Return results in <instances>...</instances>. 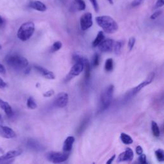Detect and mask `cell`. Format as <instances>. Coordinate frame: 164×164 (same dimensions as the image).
<instances>
[{
    "label": "cell",
    "instance_id": "43",
    "mask_svg": "<svg viewBox=\"0 0 164 164\" xmlns=\"http://www.w3.org/2000/svg\"><path fill=\"white\" fill-rule=\"evenodd\" d=\"M107 1L108 2V3H110V4H111V5H113V3H114L113 0H107Z\"/></svg>",
    "mask_w": 164,
    "mask_h": 164
},
{
    "label": "cell",
    "instance_id": "8",
    "mask_svg": "<svg viewBox=\"0 0 164 164\" xmlns=\"http://www.w3.org/2000/svg\"><path fill=\"white\" fill-rule=\"evenodd\" d=\"M69 102V95L65 92L59 93L54 100V105L59 108H63Z\"/></svg>",
    "mask_w": 164,
    "mask_h": 164
},
{
    "label": "cell",
    "instance_id": "4",
    "mask_svg": "<svg viewBox=\"0 0 164 164\" xmlns=\"http://www.w3.org/2000/svg\"><path fill=\"white\" fill-rule=\"evenodd\" d=\"M114 91V86L113 85H110L108 87H106V88L102 92L100 96L101 111L105 110V109L108 108L109 106L110 105L112 100Z\"/></svg>",
    "mask_w": 164,
    "mask_h": 164
},
{
    "label": "cell",
    "instance_id": "45",
    "mask_svg": "<svg viewBox=\"0 0 164 164\" xmlns=\"http://www.w3.org/2000/svg\"><path fill=\"white\" fill-rule=\"evenodd\" d=\"M0 152H1L2 154H4V151L2 148H0Z\"/></svg>",
    "mask_w": 164,
    "mask_h": 164
},
{
    "label": "cell",
    "instance_id": "10",
    "mask_svg": "<svg viewBox=\"0 0 164 164\" xmlns=\"http://www.w3.org/2000/svg\"><path fill=\"white\" fill-rule=\"evenodd\" d=\"M0 136L5 138H13L16 137L14 131L10 127L0 124Z\"/></svg>",
    "mask_w": 164,
    "mask_h": 164
},
{
    "label": "cell",
    "instance_id": "26",
    "mask_svg": "<svg viewBox=\"0 0 164 164\" xmlns=\"http://www.w3.org/2000/svg\"><path fill=\"white\" fill-rule=\"evenodd\" d=\"M100 64V55L97 53H95L92 59L91 66L93 68H96Z\"/></svg>",
    "mask_w": 164,
    "mask_h": 164
},
{
    "label": "cell",
    "instance_id": "7",
    "mask_svg": "<svg viewBox=\"0 0 164 164\" xmlns=\"http://www.w3.org/2000/svg\"><path fill=\"white\" fill-rule=\"evenodd\" d=\"M80 27L83 31L89 29L93 25L92 15L90 12H86L83 14L80 20Z\"/></svg>",
    "mask_w": 164,
    "mask_h": 164
},
{
    "label": "cell",
    "instance_id": "3",
    "mask_svg": "<svg viewBox=\"0 0 164 164\" xmlns=\"http://www.w3.org/2000/svg\"><path fill=\"white\" fill-rule=\"evenodd\" d=\"M35 31V25L31 21H28L22 24L19 27L17 36L21 41H26L29 40Z\"/></svg>",
    "mask_w": 164,
    "mask_h": 164
},
{
    "label": "cell",
    "instance_id": "24",
    "mask_svg": "<svg viewBox=\"0 0 164 164\" xmlns=\"http://www.w3.org/2000/svg\"><path fill=\"white\" fill-rule=\"evenodd\" d=\"M26 105L28 108L31 109V110H34V109H36L37 108V105L36 103V101L34 99V97H28L26 102Z\"/></svg>",
    "mask_w": 164,
    "mask_h": 164
},
{
    "label": "cell",
    "instance_id": "16",
    "mask_svg": "<svg viewBox=\"0 0 164 164\" xmlns=\"http://www.w3.org/2000/svg\"><path fill=\"white\" fill-rule=\"evenodd\" d=\"M75 141V138L73 136H69L65 140L63 145V151L65 152H69Z\"/></svg>",
    "mask_w": 164,
    "mask_h": 164
},
{
    "label": "cell",
    "instance_id": "30",
    "mask_svg": "<svg viewBox=\"0 0 164 164\" xmlns=\"http://www.w3.org/2000/svg\"><path fill=\"white\" fill-rule=\"evenodd\" d=\"M89 121V117H87L85 119H84L83 123H82V124L80 125V126L78 130V132L79 134H81V133H82L83 132L84 129L86 128L87 125V124H88Z\"/></svg>",
    "mask_w": 164,
    "mask_h": 164
},
{
    "label": "cell",
    "instance_id": "44",
    "mask_svg": "<svg viewBox=\"0 0 164 164\" xmlns=\"http://www.w3.org/2000/svg\"><path fill=\"white\" fill-rule=\"evenodd\" d=\"M3 120L2 116L1 114H0V123H3Z\"/></svg>",
    "mask_w": 164,
    "mask_h": 164
},
{
    "label": "cell",
    "instance_id": "33",
    "mask_svg": "<svg viewBox=\"0 0 164 164\" xmlns=\"http://www.w3.org/2000/svg\"><path fill=\"white\" fill-rule=\"evenodd\" d=\"M162 14V10H159L157 11V12H154L153 14H152L150 16V19H152V20H155V19H157Z\"/></svg>",
    "mask_w": 164,
    "mask_h": 164
},
{
    "label": "cell",
    "instance_id": "6",
    "mask_svg": "<svg viewBox=\"0 0 164 164\" xmlns=\"http://www.w3.org/2000/svg\"><path fill=\"white\" fill-rule=\"evenodd\" d=\"M84 59L83 61L76 62L74 63L73 66L71 68L68 75L66 76L65 80L68 82L71 80L73 78L75 77V76L80 75L83 72V71L84 70Z\"/></svg>",
    "mask_w": 164,
    "mask_h": 164
},
{
    "label": "cell",
    "instance_id": "37",
    "mask_svg": "<svg viewBox=\"0 0 164 164\" xmlns=\"http://www.w3.org/2000/svg\"><path fill=\"white\" fill-rule=\"evenodd\" d=\"M54 94V91L53 89H51V90H49L48 91L44 93L43 96L45 97H51L52 96H53Z\"/></svg>",
    "mask_w": 164,
    "mask_h": 164
},
{
    "label": "cell",
    "instance_id": "22",
    "mask_svg": "<svg viewBox=\"0 0 164 164\" xmlns=\"http://www.w3.org/2000/svg\"><path fill=\"white\" fill-rule=\"evenodd\" d=\"M120 138H121V141L123 142V143L124 144H131L133 143V139L129 135L124 134V133H122L121 134V136H120Z\"/></svg>",
    "mask_w": 164,
    "mask_h": 164
},
{
    "label": "cell",
    "instance_id": "41",
    "mask_svg": "<svg viewBox=\"0 0 164 164\" xmlns=\"http://www.w3.org/2000/svg\"><path fill=\"white\" fill-rule=\"evenodd\" d=\"M115 155H114L110 159H109L107 162H106V163L107 164H111L112 163V162L114 161V160L115 159Z\"/></svg>",
    "mask_w": 164,
    "mask_h": 164
},
{
    "label": "cell",
    "instance_id": "11",
    "mask_svg": "<svg viewBox=\"0 0 164 164\" xmlns=\"http://www.w3.org/2000/svg\"><path fill=\"white\" fill-rule=\"evenodd\" d=\"M22 152H23V150L21 149L9 151L5 155H3L2 157H0V162H3L12 158H14L20 156L22 154Z\"/></svg>",
    "mask_w": 164,
    "mask_h": 164
},
{
    "label": "cell",
    "instance_id": "12",
    "mask_svg": "<svg viewBox=\"0 0 164 164\" xmlns=\"http://www.w3.org/2000/svg\"><path fill=\"white\" fill-rule=\"evenodd\" d=\"M154 77H155V74L153 73H150L149 74V76H148V78L145 81H144V82H142L141 83H140L138 85L135 87V88L132 90V96L135 95L136 94L139 92L143 88H144L146 86H147L149 84H150L152 82V81L153 80Z\"/></svg>",
    "mask_w": 164,
    "mask_h": 164
},
{
    "label": "cell",
    "instance_id": "34",
    "mask_svg": "<svg viewBox=\"0 0 164 164\" xmlns=\"http://www.w3.org/2000/svg\"><path fill=\"white\" fill-rule=\"evenodd\" d=\"M144 2V0H134V1L131 3L132 7H137L140 6L141 4H143Z\"/></svg>",
    "mask_w": 164,
    "mask_h": 164
},
{
    "label": "cell",
    "instance_id": "19",
    "mask_svg": "<svg viewBox=\"0 0 164 164\" xmlns=\"http://www.w3.org/2000/svg\"><path fill=\"white\" fill-rule=\"evenodd\" d=\"M84 69H85V78L86 82H88L91 76V65L89 60L85 58L84 59Z\"/></svg>",
    "mask_w": 164,
    "mask_h": 164
},
{
    "label": "cell",
    "instance_id": "46",
    "mask_svg": "<svg viewBox=\"0 0 164 164\" xmlns=\"http://www.w3.org/2000/svg\"><path fill=\"white\" fill-rule=\"evenodd\" d=\"M2 49V46H1V45H0V49Z\"/></svg>",
    "mask_w": 164,
    "mask_h": 164
},
{
    "label": "cell",
    "instance_id": "31",
    "mask_svg": "<svg viewBox=\"0 0 164 164\" xmlns=\"http://www.w3.org/2000/svg\"><path fill=\"white\" fill-rule=\"evenodd\" d=\"M135 37H131L129 39L128 45L129 51L132 50V49L134 48V47L135 46Z\"/></svg>",
    "mask_w": 164,
    "mask_h": 164
},
{
    "label": "cell",
    "instance_id": "23",
    "mask_svg": "<svg viewBox=\"0 0 164 164\" xmlns=\"http://www.w3.org/2000/svg\"><path fill=\"white\" fill-rule=\"evenodd\" d=\"M151 129L153 135L156 137H159L160 135V131L159 126L155 121H152L151 123Z\"/></svg>",
    "mask_w": 164,
    "mask_h": 164
},
{
    "label": "cell",
    "instance_id": "13",
    "mask_svg": "<svg viewBox=\"0 0 164 164\" xmlns=\"http://www.w3.org/2000/svg\"><path fill=\"white\" fill-rule=\"evenodd\" d=\"M134 151L131 148H126L125 151L121 152V153L119 155L117 158V162H121L124 161L130 162L134 159Z\"/></svg>",
    "mask_w": 164,
    "mask_h": 164
},
{
    "label": "cell",
    "instance_id": "25",
    "mask_svg": "<svg viewBox=\"0 0 164 164\" xmlns=\"http://www.w3.org/2000/svg\"><path fill=\"white\" fill-rule=\"evenodd\" d=\"M105 69L107 72H110L114 69V61L112 59H108L105 64Z\"/></svg>",
    "mask_w": 164,
    "mask_h": 164
},
{
    "label": "cell",
    "instance_id": "42",
    "mask_svg": "<svg viewBox=\"0 0 164 164\" xmlns=\"http://www.w3.org/2000/svg\"><path fill=\"white\" fill-rule=\"evenodd\" d=\"M3 23V19L1 16H0V26L2 25Z\"/></svg>",
    "mask_w": 164,
    "mask_h": 164
},
{
    "label": "cell",
    "instance_id": "1",
    "mask_svg": "<svg viewBox=\"0 0 164 164\" xmlns=\"http://www.w3.org/2000/svg\"><path fill=\"white\" fill-rule=\"evenodd\" d=\"M96 23L107 34H114L119 28L117 22L110 16H101L96 17Z\"/></svg>",
    "mask_w": 164,
    "mask_h": 164
},
{
    "label": "cell",
    "instance_id": "36",
    "mask_svg": "<svg viewBox=\"0 0 164 164\" xmlns=\"http://www.w3.org/2000/svg\"><path fill=\"white\" fill-rule=\"evenodd\" d=\"M139 162L140 163L142 164H145L147 163V161H146V156L144 154H141L140 155L139 157Z\"/></svg>",
    "mask_w": 164,
    "mask_h": 164
},
{
    "label": "cell",
    "instance_id": "15",
    "mask_svg": "<svg viewBox=\"0 0 164 164\" xmlns=\"http://www.w3.org/2000/svg\"><path fill=\"white\" fill-rule=\"evenodd\" d=\"M28 7L39 12H45L47 10L46 5L40 1H31L29 3Z\"/></svg>",
    "mask_w": 164,
    "mask_h": 164
},
{
    "label": "cell",
    "instance_id": "27",
    "mask_svg": "<svg viewBox=\"0 0 164 164\" xmlns=\"http://www.w3.org/2000/svg\"><path fill=\"white\" fill-rule=\"evenodd\" d=\"M155 155L158 161L163 162L164 160V152L162 149H158L155 151Z\"/></svg>",
    "mask_w": 164,
    "mask_h": 164
},
{
    "label": "cell",
    "instance_id": "29",
    "mask_svg": "<svg viewBox=\"0 0 164 164\" xmlns=\"http://www.w3.org/2000/svg\"><path fill=\"white\" fill-rule=\"evenodd\" d=\"M122 48V42L121 41H117L116 42H114V52L118 54L121 53V49Z\"/></svg>",
    "mask_w": 164,
    "mask_h": 164
},
{
    "label": "cell",
    "instance_id": "14",
    "mask_svg": "<svg viewBox=\"0 0 164 164\" xmlns=\"http://www.w3.org/2000/svg\"><path fill=\"white\" fill-rule=\"evenodd\" d=\"M34 68L41 74L44 77L48 80H54L55 79V76H54V73L48 69L44 68L39 65H34Z\"/></svg>",
    "mask_w": 164,
    "mask_h": 164
},
{
    "label": "cell",
    "instance_id": "5",
    "mask_svg": "<svg viewBox=\"0 0 164 164\" xmlns=\"http://www.w3.org/2000/svg\"><path fill=\"white\" fill-rule=\"evenodd\" d=\"M46 158L54 163H60L66 161L69 158V152H61L56 151H49L46 154Z\"/></svg>",
    "mask_w": 164,
    "mask_h": 164
},
{
    "label": "cell",
    "instance_id": "39",
    "mask_svg": "<svg viewBox=\"0 0 164 164\" xmlns=\"http://www.w3.org/2000/svg\"><path fill=\"white\" fill-rule=\"evenodd\" d=\"M136 152L138 155H140L141 154L143 153V149L142 148V147L140 146H138L136 148Z\"/></svg>",
    "mask_w": 164,
    "mask_h": 164
},
{
    "label": "cell",
    "instance_id": "28",
    "mask_svg": "<svg viewBox=\"0 0 164 164\" xmlns=\"http://www.w3.org/2000/svg\"><path fill=\"white\" fill-rule=\"evenodd\" d=\"M62 47V44L60 41H57L55 42H54L53 45L51 46V52H52V53L56 52V51H59V49H60V48Z\"/></svg>",
    "mask_w": 164,
    "mask_h": 164
},
{
    "label": "cell",
    "instance_id": "2",
    "mask_svg": "<svg viewBox=\"0 0 164 164\" xmlns=\"http://www.w3.org/2000/svg\"><path fill=\"white\" fill-rule=\"evenodd\" d=\"M5 62L9 67L16 70L26 69L29 65L28 60L18 54H8L5 58Z\"/></svg>",
    "mask_w": 164,
    "mask_h": 164
},
{
    "label": "cell",
    "instance_id": "35",
    "mask_svg": "<svg viewBox=\"0 0 164 164\" xmlns=\"http://www.w3.org/2000/svg\"><path fill=\"white\" fill-rule=\"evenodd\" d=\"M163 5H164V0H157L155 3V5L154 7V8L157 9V8H161L163 6Z\"/></svg>",
    "mask_w": 164,
    "mask_h": 164
},
{
    "label": "cell",
    "instance_id": "21",
    "mask_svg": "<svg viewBox=\"0 0 164 164\" xmlns=\"http://www.w3.org/2000/svg\"><path fill=\"white\" fill-rule=\"evenodd\" d=\"M105 39V35L103 31H100L98 33L96 39L92 42V46L93 47H97Z\"/></svg>",
    "mask_w": 164,
    "mask_h": 164
},
{
    "label": "cell",
    "instance_id": "32",
    "mask_svg": "<svg viewBox=\"0 0 164 164\" xmlns=\"http://www.w3.org/2000/svg\"><path fill=\"white\" fill-rule=\"evenodd\" d=\"M90 2L91 3L92 5L94 7V9L95 10L96 12H98L100 10V7H99V5H98L97 1V0H89Z\"/></svg>",
    "mask_w": 164,
    "mask_h": 164
},
{
    "label": "cell",
    "instance_id": "38",
    "mask_svg": "<svg viewBox=\"0 0 164 164\" xmlns=\"http://www.w3.org/2000/svg\"><path fill=\"white\" fill-rule=\"evenodd\" d=\"M7 86V83L1 77H0V89H3Z\"/></svg>",
    "mask_w": 164,
    "mask_h": 164
},
{
    "label": "cell",
    "instance_id": "40",
    "mask_svg": "<svg viewBox=\"0 0 164 164\" xmlns=\"http://www.w3.org/2000/svg\"><path fill=\"white\" fill-rule=\"evenodd\" d=\"M6 73V69L2 64L0 63V73L5 74Z\"/></svg>",
    "mask_w": 164,
    "mask_h": 164
},
{
    "label": "cell",
    "instance_id": "17",
    "mask_svg": "<svg viewBox=\"0 0 164 164\" xmlns=\"http://www.w3.org/2000/svg\"><path fill=\"white\" fill-rule=\"evenodd\" d=\"M0 108L5 112L6 115L8 117H12L14 115V112L11 106L6 101L0 99Z\"/></svg>",
    "mask_w": 164,
    "mask_h": 164
},
{
    "label": "cell",
    "instance_id": "9",
    "mask_svg": "<svg viewBox=\"0 0 164 164\" xmlns=\"http://www.w3.org/2000/svg\"><path fill=\"white\" fill-rule=\"evenodd\" d=\"M114 41L111 39H108L103 40L99 45L97 46L99 49L102 52H109L113 50Z\"/></svg>",
    "mask_w": 164,
    "mask_h": 164
},
{
    "label": "cell",
    "instance_id": "18",
    "mask_svg": "<svg viewBox=\"0 0 164 164\" xmlns=\"http://www.w3.org/2000/svg\"><path fill=\"white\" fill-rule=\"evenodd\" d=\"M27 144L30 148L35 151H42L43 149H44L45 148H44L39 143H38L37 140L34 139L28 140Z\"/></svg>",
    "mask_w": 164,
    "mask_h": 164
},
{
    "label": "cell",
    "instance_id": "20",
    "mask_svg": "<svg viewBox=\"0 0 164 164\" xmlns=\"http://www.w3.org/2000/svg\"><path fill=\"white\" fill-rule=\"evenodd\" d=\"M73 5L78 11H83L86 8V4L84 0H73Z\"/></svg>",
    "mask_w": 164,
    "mask_h": 164
}]
</instances>
